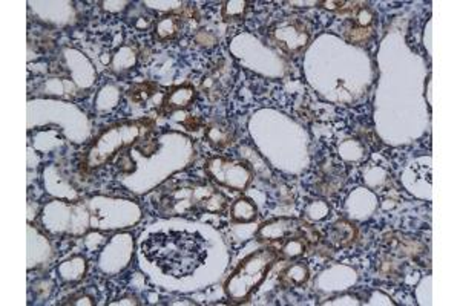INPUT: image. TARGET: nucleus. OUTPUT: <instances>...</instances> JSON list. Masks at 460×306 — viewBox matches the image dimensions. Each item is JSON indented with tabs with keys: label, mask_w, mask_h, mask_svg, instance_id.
I'll use <instances>...</instances> for the list:
<instances>
[{
	"label": "nucleus",
	"mask_w": 460,
	"mask_h": 306,
	"mask_svg": "<svg viewBox=\"0 0 460 306\" xmlns=\"http://www.w3.org/2000/svg\"><path fill=\"white\" fill-rule=\"evenodd\" d=\"M390 248L393 250L391 253L399 254V256H416V254L422 253L423 245L416 239L400 237V239H390Z\"/></svg>",
	"instance_id": "obj_15"
},
{
	"label": "nucleus",
	"mask_w": 460,
	"mask_h": 306,
	"mask_svg": "<svg viewBox=\"0 0 460 306\" xmlns=\"http://www.w3.org/2000/svg\"><path fill=\"white\" fill-rule=\"evenodd\" d=\"M195 41L198 45L206 46V48H211V46H213L216 44L213 34L207 32V31H199L195 36Z\"/></svg>",
	"instance_id": "obj_20"
},
{
	"label": "nucleus",
	"mask_w": 460,
	"mask_h": 306,
	"mask_svg": "<svg viewBox=\"0 0 460 306\" xmlns=\"http://www.w3.org/2000/svg\"><path fill=\"white\" fill-rule=\"evenodd\" d=\"M117 164H119V168L123 170V172H133V170H136V163H133V159L129 157V153H123Z\"/></svg>",
	"instance_id": "obj_21"
},
{
	"label": "nucleus",
	"mask_w": 460,
	"mask_h": 306,
	"mask_svg": "<svg viewBox=\"0 0 460 306\" xmlns=\"http://www.w3.org/2000/svg\"><path fill=\"white\" fill-rule=\"evenodd\" d=\"M346 39L348 44L355 46H365L370 44L373 39V31L370 28H361V27H351L346 32Z\"/></svg>",
	"instance_id": "obj_17"
},
{
	"label": "nucleus",
	"mask_w": 460,
	"mask_h": 306,
	"mask_svg": "<svg viewBox=\"0 0 460 306\" xmlns=\"http://www.w3.org/2000/svg\"><path fill=\"white\" fill-rule=\"evenodd\" d=\"M143 256L164 274L181 279L195 273L206 260V242L202 236L188 232L154 233L141 244Z\"/></svg>",
	"instance_id": "obj_1"
},
{
	"label": "nucleus",
	"mask_w": 460,
	"mask_h": 306,
	"mask_svg": "<svg viewBox=\"0 0 460 306\" xmlns=\"http://www.w3.org/2000/svg\"><path fill=\"white\" fill-rule=\"evenodd\" d=\"M308 248H310V244L307 242L304 236H291L284 241L278 254L280 259H296L305 254Z\"/></svg>",
	"instance_id": "obj_13"
},
{
	"label": "nucleus",
	"mask_w": 460,
	"mask_h": 306,
	"mask_svg": "<svg viewBox=\"0 0 460 306\" xmlns=\"http://www.w3.org/2000/svg\"><path fill=\"white\" fill-rule=\"evenodd\" d=\"M206 168L216 182L230 187L233 190L246 189L250 180H252V170L246 164L230 163V161L223 158L211 159Z\"/></svg>",
	"instance_id": "obj_3"
},
{
	"label": "nucleus",
	"mask_w": 460,
	"mask_h": 306,
	"mask_svg": "<svg viewBox=\"0 0 460 306\" xmlns=\"http://www.w3.org/2000/svg\"><path fill=\"white\" fill-rule=\"evenodd\" d=\"M197 185L183 182L178 187H173L167 192L162 202V208L169 215H184L197 208V198H195Z\"/></svg>",
	"instance_id": "obj_5"
},
{
	"label": "nucleus",
	"mask_w": 460,
	"mask_h": 306,
	"mask_svg": "<svg viewBox=\"0 0 460 306\" xmlns=\"http://www.w3.org/2000/svg\"><path fill=\"white\" fill-rule=\"evenodd\" d=\"M233 129L224 121H213L207 126L206 138L215 149H224L233 142Z\"/></svg>",
	"instance_id": "obj_11"
},
{
	"label": "nucleus",
	"mask_w": 460,
	"mask_h": 306,
	"mask_svg": "<svg viewBox=\"0 0 460 306\" xmlns=\"http://www.w3.org/2000/svg\"><path fill=\"white\" fill-rule=\"evenodd\" d=\"M157 89L158 88L152 83H141V84H136V86H132L128 92V95L133 101V103L143 105L150 97L154 95Z\"/></svg>",
	"instance_id": "obj_16"
},
{
	"label": "nucleus",
	"mask_w": 460,
	"mask_h": 306,
	"mask_svg": "<svg viewBox=\"0 0 460 306\" xmlns=\"http://www.w3.org/2000/svg\"><path fill=\"white\" fill-rule=\"evenodd\" d=\"M183 28V19L181 15L175 14H167L158 19L154 25V32L155 37L160 41L172 40L178 36V32Z\"/></svg>",
	"instance_id": "obj_12"
},
{
	"label": "nucleus",
	"mask_w": 460,
	"mask_h": 306,
	"mask_svg": "<svg viewBox=\"0 0 460 306\" xmlns=\"http://www.w3.org/2000/svg\"><path fill=\"white\" fill-rule=\"evenodd\" d=\"M232 83H233L232 66L228 60H221L211 72H209L207 76H204V80L202 83V89L204 91L209 100L216 101L228 93V91L232 88Z\"/></svg>",
	"instance_id": "obj_6"
},
{
	"label": "nucleus",
	"mask_w": 460,
	"mask_h": 306,
	"mask_svg": "<svg viewBox=\"0 0 460 306\" xmlns=\"http://www.w3.org/2000/svg\"><path fill=\"white\" fill-rule=\"evenodd\" d=\"M373 19H374V14L368 10V8H359L355 15L356 27H361V28H370Z\"/></svg>",
	"instance_id": "obj_19"
},
{
	"label": "nucleus",
	"mask_w": 460,
	"mask_h": 306,
	"mask_svg": "<svg viewBox=\"0 0 460 306\" xmlns=\"http://www.w3.org/2000/svg\"><path fill=\"white\" fill-rule=\"evenodd\" d=\"M272 37L287 53H298L308 45V31L299 20H284L272 29Z\"/></svg>",
	"instance_id": "obj_4"
},
{
	"label": "nucleus",
	"mask_w": 460,
	"mask_h": 306,
	"mask_svg": "<svg viewBox=\"0 0 460 306\" xmlns=\"http://www.w3.org/2000/svg\"><path fill=\"white\" fill-rule=\"evenodd\" d=\"M278 259L280 254L273 248H263L250 254L225 280V295L233 303H246L258 290V286L264 282L265 276L269 274Z\"/></svg>",
	"instance_id": "obj_2"
},
{
	"label": "nucleus",
	"mask_w": 460,
	"mask_h": 306,
	"mask_svg": "<svg viewBox=\"0 0 460 306\" xmlns=\"http://www.w3.org/2000/svg\"><path fill=\"white\" fill-rule=\"evenodd\" d=\"M247 11V2L242 0H232V2H225L223 6V17L224 20H241L244 19Z\"/></svg>",
	"instance_id": "obj_18"
},
{
	"label": "nucleus",
	"mask_w": 460,
	"mask_h": 306,
	"mask_svg": "<svg viewBox=\"0 0 460 306\" xmlns=\"http://www.w3.org/2000/svg\"><path fill=\"white\" fill-rule=\"evenodd\" d=\"M304 224L305 222L289 218L275 219L272 222L261 225L256 236L261 241H286L291 236H303Z\"/></svg>",
	"instance_id": "obj_7"
},
{
	"label": "nucleus",
	"mask_w": 460,
	"mask_h": 306,
	"mask_svg": "<svg viewBox=\"0 0 460 306\" xmlns=\"http://www.w3.org/2000/svg\"><path fill=\"white\" fill-rule=\"evenodd\" d=\"M355 239L356 227L347 222V220H339V222L333 224L330 230H327V234H325V241L334 248H344V246L353 244Z\"/></svg>",
	"instance_id": "obj_9"
},
{
	"label": "nucleus",
	"mask_w": 460,
	"mask_h": 306,
	"mask_svg": "<svg viewBox=\"0 0 460 306\" xmlns=\"http://www.w3.org/2000/svg\"><path fill=\"white\" fill-rule=\"evenodd\" d=\"M195 98H197L195 88L189 86V84H184V86H177L167 92L162 106L166 112H173V110L186 109L188 106L194 103Z\"/></svg>",
	"instance_id": "obj_8"
},
{
	"label": "nucleus",
	"mask_w": 460,
	"mask_h": 306,
	"mask_svg": "<svg viewBox=\"0 0 460 306\" xmlns=\"http://www.w3.org/2000/svg\"><path fill=\"white\" fill-rule=\"evenodd\" d=\"M310 279V271L304 262H295L282 271L278 277V284L282 290H289V288L303 286Z\"/></svg>",
	"instance_id": "obj_10"
},
{
	"label": "nucleus",
	"mask_w": 460,
	"mask_h": 306,
	"mask_svg": "<svg viewBox=\"0 0 460 306\" xmlns=\"http://www.w3.org/2000/svg\"><path fill=\"white\" fill-rule=\"evenodd\" d=\"M230 216L233 220H237V222H242V224H247V222H252V220L256 219V207L254 206L252 201L249 199H238L232 204L230 207Z\"/></svg>",
	"instance_id": "obj_14"
}]
</instances>
